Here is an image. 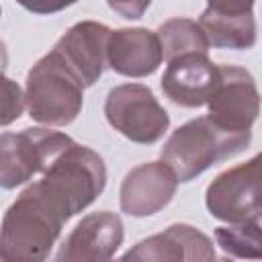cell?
<instances>
[{
    "label": "cell",
    "mask_w": 262,
    "mask_h": 262,
    "mask_svg": "<svg viewBox=\"0 0 262 262\" xmlns=\"http://www.w3.org/2000/svg\"><path fill=\"white\" fill-rule=\"evenodd\" d=\"M106 186L104 160L82 143H72L6 209L0 258L6 262L45 260L66 221L90 207Z\"/></svg>",
    "instance_id": "1"
},
{
    "label": "cell",
    "mask_w": 262,
    "mask_h": 262,
    "mask_svg": "<svg viewBox=\"0 0 262 262\" xmlns=\"http://www.w3.org/2000/svg\"><path fill=\"white\" fill-rule=\"evenodd\" d=\"M72 143L70 135L45 127H27L18 133L4 131L0 137L2 188H16L35 174H43Z\"/></svg>",
    "instance_id": "4"
},
{
    "label": "cell",
    "mask_w": 262,
    "mask_h": 262,
    "mask_svg": "<svg viewBox=\"0 0 262 262\" xmlns=\"http://www.w3.org/2000/svg\"><path fill=\"white\" fill-rule=\"evenodd\" d=\"M111 29L96 20H82L70 27L53 49L72 66V70L82 78L84 86H92L100 80L106 63V49L111 39Z\"/></svg>",
    "instance_id": "11"
},
{
    "label": "cell",
    "mask_w": 262,
    "mask_h": 262,
    "mask_svg": "<svg viewBox=\"0 0 262 262\" xmlns=\"http://www.w3.org/2000/svg\"><path fill=\"white\" fill-rule=\"evenodd\" d=\"M84 82L72 66L51 49L27 74L25 100L33 121L49 127L74 123L84 104Z\"/></svg>",
    "instance_id": "3"
},
{
    "label": "cell",
    "mask_w": 262,
    "mask_h": 262,
    "mask_svg": "<svg viewBox=\"0 0 262 262\" xmlns=\"http://www.w3.org/2000/svg\"><path fill=\"white\" fill-rule=\"evenodd\" d=\"M14 2L33 14H53L74 6L78 0H14Z\"/></svg>",
    "instance_id": "19"
},
{
    "label": "cell",
    "mask_w": 262,
    "mask_h": 262,
    "mask_svg": "<svg viewBox=\"0 0 262 262\" xmlns=\"http://www.w3.org/2000/svg\"><path fill=\"white\" fill-rule=\"evenodd\" d=\"M252 131H231L209 115L190 119L166 139L160 158L176 172L180 182H190L213 164L233 158L250 145Z\"/></svg>",
    "instance_id": "2"
},
{
    "label": "cell",
    "mask_w": 262,
    "mask_h": 262,
    "mask_svg": "<svg viewBox=\"0 0 262 262\" xmlns=\"http://www.w3.org/2000/svg\"><path fill=\"white\" fill-rule=\"evenodd\" d=\"M256 0H207V8L225 14H250Z\"/></svg>",
    "instance_id": "20"
},
{
    "label": "cell",
    "mask_w": 262,
    "mask_h": 262,
    "mask_svg": "<svg viewBox=\"0 0 262 262\" xmlns=\"http://www.w3.org/2000/svg\"><path fill=\"white\" fill-rule=\"evenodd\" d=\"M207 211L225 223L262 211V151L217 174L205 190Z\"/></svg>",
    "instance_id": "6"
},
{
    "label": "cell",
    "mask_w": 262,
    "mask_h": 262,
    "mask_svg": "<svg viewBox=\"0 0 262 262\" xmlns=\"http://www.w3.org/2000/svg\"><path fill=\"white\" fill-rule=\"evenodd\" d=\"M125 237L123 221L113 211H96L86 217L72 229L63 239L57 260H111L121 248Z\"/></svg>",
    "instance_id": "10"
},
{
    "label": "cell",
    "mask_w": 262,
    "mask_h": 262,
    "mask_svg": "<svg viewBox=\"0 0 262 262\" xmlns=\"http://www.w3.org/2000/svg\"><path fill=\"white\" fill-rule=\"evenodd\" d=\"M27 106L25 100V92L20 90V86L16 82H12L10 78H4V106H2V125H10L12 121H16L23 113V108Z\"/></svg>",
    "instance_id": "17"
},
{
    "label": "cell",
    "mask_w": 262,
    "mask_h": 262,
    "mask_svg": "<svg viewBox=\"0 0 262 262\" xmlns=\"http://www.w3.org/2000/svg\"><path fill=\"white\" fill-rule=\"evenodd\" d=\"M260 92L254 76L231 63L219 66V82L207 102L209 117L231 131H252L260 115Z\"/></svg>",
    "instance_id": "7"
},
{
    "label": "cell",
    "mask_w": 262,
    "mask_h": 262,
    "mask_svg": "<svg viewBox=\"0 0 262 262\" xmlns=\"http://www.w3.org/2000/svg\"><path fill=\"white\" fill-rule=\"evenodd\" d=\"M219 82V66L207 53H186L168 61L160 86L178 106L196 108L209 102Z\"/></svg>",
    "instance_id": "9"
},
{
    "label": "cell",
    "mask_w": 262,
    "mask_h": 262,
    "mask_svg": "<svg viewBox=\"0 0 262 262\" xmlns=\"http://www.w3.org/2000/svg\"><path fill=\"white\" fill-rule=\"evenodd\" d=\"M104 117L115 131L141 145L160 141L170 127V115L158 102L151 88L137 82L119 84L108 90Z\"/></svg>",
    "instance_id": "5"
},
{
    "label": "cell",
    "mask_w": 262,
    "mask_h": 262,
    "mask_svg": "<svg viewBox=\"0 0 262 262\" xmlns=\"http://www.w3.org/2000/svg\"><path fill=\"white\" fill-rule=\"evenodd\" d=\"M106 4L119 16H123L127 20H135V18H141L145 14L151 0H106Z\"/></svg>",
    "instance_id": "18"
},
{
    "label": "cell",
    "mask_w": 262,
    "mask_h": 262,
    "mask_svg": "<svg viewBox=\"0 0 262 262\" xmlns=\"http://www.w3.org/2000/svg\"><path fill=\"white\" fill-rule=\"evenodd\" d=\"M156 33L162 41V51L166 61L186 53H207L211 47L203 27L186 16H176L166 20L164 25H160Z\"/></svg>",
    "instance_id": "16"
},
{
    "label": "cell",
    "mask_w": 262,
    "mask_h": 262,
    "mask_svg": "<svg viewBox=\"0 0 262 262\" xmlns=\"http://www.w3.org/2000/svg\"><path fill=\"white\" fill-rule=\"evenodd\" d=\"M209 43L219 49H250L256 43V18L250 14H225L205 8L199 16Z\"/></svg>",
    "instance_id": "14"
},
{
    "label": "cell",
    "mask_w": 262,
    "mask_h": 262,
    "mask_svg": "<svg viewBox=\"0 0 262 262\" xmlns=\"http://www.w3.org/2000/svg\"><path fill=\"white\" fill-rule=\"evenodd\" d=\"M123 260H215V246L209 235L188 223H174L164 231L149 235L127 250Z\"/></svg>",
    "instance_id": "12"
},
{
    "label": "cell",
    "mask_w": 262,
    "mask_h": 262,
    "mask_svg": "<svg viewBox=\"0 0 262 262\" xmlns=\"http://www.w3.org/2000/svg\"><path fill=\"white\" fill-rule=\"evenodd\" d=\"M176 172L164 162H145L129 170L121 182L119 203L129 217H149L162 211L176 194Z\"/></svg>",
    "instance_id": "8"
},
{
    "label": "cell",
    "mask_w": 262,
    "mask_h": 262,
    "mask_svg": "<svg viewBox=\"0 0 262 262\" xmlns=\"http://www.w3.org/2000/svg\"><path fill=\"white\" fill-rule=\"evenodd\" d=\"M215 242L229 258L262 260V211L217 227Z\"/></svg>",
    "instance_id": "15"
},
{
    "label": "cell",
    "mask_w": 262,
    "mask_h": 262,
    "mask_svg": "<svg viewBox=\"0 0 262 262\" xmlns=\"http://www.w3.org/2000/svg\"><path fill=\"white\" fill-rule=\"evenodd\" d=\"M164 61L162 41L158 33L135 27L117 29L111 33L106 63L113 72L127 78L151 76Z\"/></svg>",
    "instance_id": "13"
}]
</instances>
